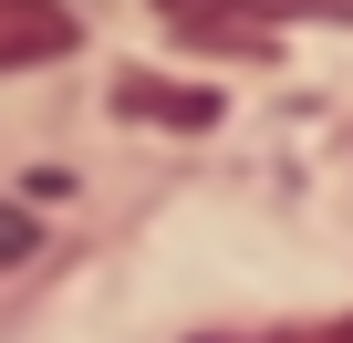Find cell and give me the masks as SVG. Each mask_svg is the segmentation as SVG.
Masks as SVG:
<instances>
[{"instance_id": "1", "label": "cell", "mask_w": 353, "mask_h": 343, "mask_svg": "<svg viewBox=\"0 0 353 343\" xmlns=\"http://www.w3.org/2000/svg\"><path fill=\"white\" fill-rule=\"evenodd\" d=\"M73 42H83V21L63 0H0V73H32V63H52Z\"/></svg>"}, {"instance_id": "2", "label": "cell", "mask_w": 353, "mask_h": 343, "mask_svg": "<svg viewBox=\"0 0 353 343\" xmlns=\"http://www.w3.org/2000/svg\"><path fill=\"white\" fill-rule=\"evenodd\" d=\"M166 32L176 42H239V52H260L270 11H239V0H166Z\"/></svg>"}, {"instance_id": "3", "label": "cell", "mask_w": 353, "mask_h": 343, "mask_svg": "<svg viewBox=\"0 0 353 343\" xmlns=\"http://www.w3.org/2000/svg\"><path fill=\"white\" fill-rule=\"evenodd\" d=\"M114 104H125V115H156V125H219L208 94H166V84H125Z\"/></svg>"}, {"instance_id": "4", "label": "cell", "mask_w": 353, "mask_h": 343, "mask_svg": "<svg viewBox=\"0 0 353 343\" xmlns=\"http://www.w3.org/2000/svg\"><path fill=\"white\" fill-rule=\"evenodd\" d=\"M42 250V229H32V208H11V198H0V271H21Z\"/></svg>"}, {"instance_id": "5", "label": "cell", "mask_w": 353, "mask_h": 343, "mask_svg": "<svg viewBox=\"0 0 353 343\" xmlns=\"http://www.w3.org/2000/svg\"><path fill=\"white\" fill-rule=\"evenodd\" d=\"M281 343H353V322H332V333H281Z\"/></svg>"}]
</instances>
